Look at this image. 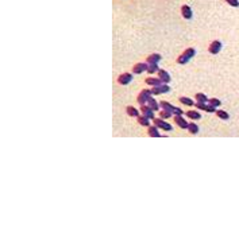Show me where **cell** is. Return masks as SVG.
I'll return each mask as SVG.
<instances>
[{
	"mask_svg": "<svg viewBox=\"0 0 239 237\" xmlns=\"http://www.w3.org/2000/svg\"><path fill=\"white\" fill-rule=\"evenodd\" d=\"M195 54H196V50L193 47L186 49V50L177 58V63H180V65H185V63H188L189 61H191V58H193Z\"/></svg>",
	"mask_w": 239,
	"mask_h": 237,
	"instance_id": "6da1fadb",
	"label": "cell"
},
{
	"mask_svg": "<svg viewBox=\"0 0 239 237\" xmlns=\"http://www.w3.org/2000/svg\"><path fill=\"white\" fill-rule=\"evenodd\" d=\"M170 90V88L168 86V84H161L158 86H153L150 89L151 96H157V94H162V93H168Z\"/></svg>",
	"mask_w": 239,
	"mask_h": 237,
	"instance_id": "7a4b0ae2",
	"label": "cell"
},
{
	"mask_svg": "<svg viewBox=\"0 0 239 237\" xmlns=\"http://www.w3.org/2000/svg\"><path fill=\"white\" fill-rule=\"evenodd\" d=\"M153 121H154V125H157L158 128H161V129H165L166 132H170L172 131V125L169 123H166L163 118H157V117H154L153 118Z\"/></svg>",
	"mask_w": 239,
	"mask_h": 237,
	"instance_id": "3957f363",
	"label": "cell"
},
{
	"mask_svg": "<svg viewBox=\"0 0 239 237\" xmlns=\"http://www.w3.org/2000/svg\"><path fill=\"white\" fill-rule=\"evenodd\" d=\"M150 96H151L150 90H149V89H143V90L138 94L137 100H138V103H139L140 105H145V103H147L149 99H150Z\"/></svg>",
	"mask_w": 239,
	"mask_h": 237,
	"instance_id": "277c9868",
	"label": "cell"
},
{
	"mask_svg": "<svg viewBox=\"0 0 239 237\" xmlns=\"http://www.w3.org/2000/svg\"><path fill=\"white\" fill-rule=\"evenodd\" d=\"M131 81H132V74H130V73H123L118 77V82H119L120 85H128Z\"/></svg>",
	"mask_w": 239,
	"mask_h": 237,
	"instance_id": "5b68a950",
	"label": "cell"
},
{
	"mask_svg": "<svg viewBox=\"0 0 239 237\" xmlns=\"http://www.w3.org/2000/svg\"><path fill=\"white\" fill-rule=\"evenodd\" d=\"M147 68H149V63H137V65H134V68H132V73L134 74H140L143 73V71H147Z\"/></svg>",
	"mask_w": 239,
	"mask_h": 237,
	"instance_id": "8992f818",
	"label": "cell"
},
{
	"mask_svg": "<svg viewBox=\"0 0 239 237\" xmlns=\"http://www.w3.org/2000/svg\"><path fill=\"white\" fill-rule=\"evenodd\" d=\"M221 49V42L220 40H214V42L209 45V53L211 54H219V51H220Z\"/></svg>",
	"mask_w": 239,
	"mask_h": 237,
	"instance_id": "52a82bcc",
	"label": "cell"
},
{
	"mask_svg": "<svg viewBox=\"0 0 239 237\" xmlns=\"http://www.w3.org/2000/svg\"><path fill=\"white\" fill-rule=\"evenodd\" d=\"M174 121H176V124H177L180 128H182V129L188 128V124L189 123H186V120L182 116H181V115H176V116H174Z\"/></svg>",
	"mask_w": 239,
	"mask_h": 237,
	"instance_id": "ba28073f",
	"label": "cell"
},
{
	"mask_svg": "<svg viewBox=\"0 0 239 237\" xmlns=\"http://www.w3.org/2000/svg\"><path fill=\"white\" fill-rule=\"evenodd\" d=\"M140 112H142V115L147 116L150 120L154 118V111H153V109L149 105H140Z\"/></svg>",
	"mask_w": 239,
	"mask_h": 237,
	"instance_id": "9c48e42d",
	"label": "cell"
},
{
	"mask_svg": "<svg viewBox=\"0 0 239 237\" xmlns=\"http://www.w3.org/2000/svg\"><path fill=\"white\" fill-rule=\"evenodd\" d=\"M158 78L162 81L163 84H169L170 82V76H169V73L166 70H158Z\"/></svg>",
	"mask_w": 239,
	"mask_h": 237,
	"instance_id": "30bf717a",
	"label": "cell"
},
{
	"mask_svg": "<svg viewBox=\"0 0 239 237\" xmlns=\"http://www.w3.org/2000/svg\"><path fill=\"white\" fill-rule=\"evenodd\" d=\"M181 14H182V16L185 19H191L192 15H193V12H192V8L189 7V5L184 4L182 7H181Z\"/></svg>",
	"mask_w": 239,
	"mask_h": 237,
	"instance_id": "8fae6325",
	"label": "cell"
},
{
	"mask_svg": "<svg viewBox=\"0 0 239 237\" xmlns=\"http://www.w3.org/2000/svg\"><path fill=\"white\" fill-rule=\"evenodd\" d=\"M146 84H147V85H150V86H158V85H161V84H163V82L160 78L149 77V78H146Z\"/></svg>",
	"mask_w": 239,
	"mask_h": 237,
	"instance_id": "7c38bea8",
	"label": "cell"
},
{
	"mask_svg": "<svg viewBox=\"0 0 239 237\" xmlns=\"http://www.w3.org/2000/svg\"><path fill=\"white\" fill-rule=\"evenodd\" d=\"M137 118H138V123L143 127H149V124H150V118L147 116H145V115H140V116H138Z\"/></svg>",
	"mask_w": 239,
	"mask_h": 237,
	"instance_id": "4fadbf2b",
	"label": "cell"
},
{
	"mask_svg": "<svg viewBox=\"0 0 239 237\" xmlns=\"http://www.w3.org/2000/svg\"><path fill=\"white\" fill-rule=\"evenodd\" d=\"M149 136H151V137H160V131H158V127L157 125L149 127Z\"/></svg>",
	"mask_w": 239,
	"mask_h": 237,
	"instance_id": "5bb4252c",
	"label": "cell"
},
{
	"mask_svg": "<svg viewBox=\"0 0 239 237\" xmlns=\"http://www.w3.org/2000/svg\"><path fill=\"white\" fill-rule=\"evenodd\" d=\"M126 111H127L128 116H131V117H138V116H139V112H138V109L134 108V106H131V105H128L127 108H126Z\"/></svg>",
	"mask_w": 239,
	"mask_h": 237,
	"instance_id": "9a60e30c",
	"label": "cell"
},
{
	"mask_svg": "<svg viewBox=\"0 0 239 237\" xmlns=\"http://www.w3.org/2000/svg\"><path fill=\"white\" fill-rule=\"evenodd\" d=\"M147 103H149V106H150L153 111H158V109H160V106H161L160 104H158L157 101H155V99H154L153 96H150V99H149Z\"/></svg>",
	"mask_w": 239,
	"mask_h": 237,
	"instance_id": "2e32d148",
	"label": "cell"
},
{
	"mask_svg": "<svg viewBox=\"0 0 239 237\" xmlns=\"http://www.w3.org/2000/svg\"><path fill=\"white\" fill-rule=\"evenodd\" d=\"M186 117L192 118V120H199V118H201V115L197 111H188L186 112Z\"/></svg>",
	"mask_w": 239,
	"mask_h": 237,
	"instance_id": "e0dca14e",
	"label": "cell"
},
{
	"mask_svg": "<svg viewBox=\"0 0 239 237\" xmlns=\"http://www.w3.org/2000/svg\"><path fill=\"white\" fill-rule=\"evenodd\" d=\"M161 61V55L160 54H151L147 57V63H158Z\"/></svg>",
	"mask_w": 239,
	"mask_h": 237,
	"instance_id": "ac0fdd59",
	"label": "cell"
},
{
	"mask_svg": "<svg viewBox=\"0 0 239 237\" xmlns=\"http://www.w3.org/2000/svg\"><path fill=\"white\" fill-rule=\"evenodd\" d=\"M160 105H161V108H163V109H166V111H170L172 113L174 112V109H176V106H173L172 104H169L168 101H162V103H160Z\"/></svg>",
	"mask_w": 239,
	"mask_h": 237,
	"instance_id": "d6986e66",
	"label": "cell"
},
{
	"mask_svg": "<svg viewBox=\"0 0 239 237\" xmlns=\"http://www.w3.org/2000/svg\"><path fill=\"white\" fill-rule=\"evenodd\" d=\"M215 113H216V116H218L219 118H221V120H228V118H230V115L227 113L226 111H221V109L216 111Z\"/></svg>",
	"mask_w": 239,
	"mask_h": 237,
	"instance_id": "ffe728a7",
	"label": "cell"
},
{
	"mask_svg": "<svg viewBox=\"0 0 239 237\" xmlns=\"http://www.w3.org/2000/svg\"><path fill=\"white\" fill-rule=\"evenodd\" d=\"M186 129H188V131L191 132L192 135H196L199 132V127H197V124H195V123H189L188 124V128H186Z\"/></svg>",
	"mask_w": 239,
	"mask_h": 237,
	"instance_id": "44dd1931",
	"label": "cell"
},
{
	"mask_svg": "<svg viewBox=\"0 0 239 237\" xmlns=\"http://www.w3.org/2000/svg\"><path fill=\"white\" fill-rule=\"evenodd\" d=\"M158 63H149V68H147V73L149 74H154L155 71H158Z\"/></svg>",
	"mask_w": 239,
	"mask_h": 237,
	"instance_id": "7402d4cb",
	"label": "cell"
},
{
	"mask_svg": "<svg viewBox=\"0 0 239 237\" xmlns=\"http://www.w3.org/2000/svg\"><path fill=\"white\" fill-rule=\"evenodd\" d=\"M196 100H197V103H205L207 104V101H208V97L205 96L204 93H196Z\"/></svg>",
	"mask_w": 239,
	"mask_h": 237,
	"instance_id": "603a6c76",
	"label": "cell"
},
{
	"mask_svg": "<svg viewBox=\"0 0 239 237\" xmlns=\"http://www.w3.org/2000/svg\"><path fill=\"white\" fill-rule=\"evenodd\" d=\"M180 103L184 104V105H188V106L193 105V101H192L191 99H188V97H180Z\"/></svg>",
	"mask_w": 239,
	"mask_h": 237,
	"instance_id": "cb8c5ba5",
	"label": "cell"
},
{
	"mask_svg": "<svg viewBox=\"0 0 239 237\" xmlns=\"http://www.w3.org/2000/svg\"><path fill=\"white\" fill-rule=\"evenodd\" d=\"M172 116V112L170 111H166V109H162V111L160 112V117L161 118H169Z\"/></svg>",
	"mask_w": 239,
	"mask_h": 237,
	"instance_id": "d4e9b609",
	"label": "cell"
},
{
	"mask_svg": "<svg viewBox=\"0 0 239 237\" xmlns=\"http://www.w3.org/2000/svg\"><path fill=\"white\" fill-rule=\"evenodd\" d=\"M208 103H209V105L215 106V108H218V106H220V105H221V101H220V100H218V99H209V100H208Z\"/></svg>",
	"mask_w": 239,
	"mask_h": 237,
	"instance_id": "484cf974",
	"label": "cell"
},
{
	"mask_svg": "<svg viewBox=\"0 0 239 237\" xmlns=\"http://www.w3.org/2000/svg\"><path fill=\"white\" fill-rule=\"evenodd\" d=\"M196 108L201 109V111H205V109H207V104L205 103H196Z\"/></svg>",
	"mask_w": 239,
	"mask_h": 237,
	"instance_id": "4316f807",
	"label": "cell"
},
{
	"mask_svg": "<svg viewBox=\"0 0 239 237\" xmlns=\"http://www.w3.org/2000/svg\"><path fill=\"white\" fill-rule=\"evenodd\" d=\"M226 2L232 7H239V0H226Z\"/></svg>",
	"mask_w": 239,
	"mask_h": 237,
	"instance_id": "83f0119b",
	"label": "cell"
},
{
	"mask_svg": "<svg viewBox=\"0 0 239 237\" xmlns=\"http://www.w3.org/2000/svg\"><path fill=\"white\" fill-rule=\"evenodd\" d=\"M173 113H174V115H182V111H181V109H180V108H176V109H174V112H173Z\"/></svg>",
	"mask_w": 239,
	"mask_h": 237,
	"instance_id": "f1b7e54d",
	"label": "cell"
}]
</instances>
